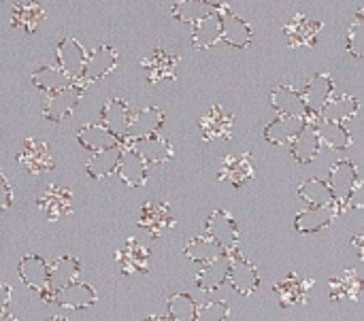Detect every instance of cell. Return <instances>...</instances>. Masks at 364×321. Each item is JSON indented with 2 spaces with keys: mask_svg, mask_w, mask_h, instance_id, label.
I'll use <instances>...</instances> for the list:
<instances>
[{
  "mask_svg": "<svg viewBox=\"0 0 364 321\" xmlns=\"http://www.w3.org/2000/svg\"><path fill=\"white\" fill-rule=\"evenodd\" d=\"M87 55L90 53H85V49L77 38H62L58 45V66L64 68L73 81H79L83 77Z\"/></svg>",
  "mask_w": 364,
  "mask_h": 321,
  "instance_id": "obj_8",
  "label": "cell"
},
{
  "mask_svg": "<svg viewBox=\"0 0 364 321\" xmlns=\"http://www.w3.org/2000/svg\"><path fill=\"white\" fill-rule=\"evenodd\" d=\"M2 290V305H0V315L9 313V305H11V285L9 283H2L0 285Z\"/></svg>",
  "mask_w": 364,
  "mask_h": 321,
  "instance_id": "obj_46",
  "label": "cell"
},
{
  "mask_svg": "<svg viewBox=\"0 0 364 321\" xmlns=\"http://www.w3.org/2000/svg\"><path fill=\"white\" fill-rule=\"evenodd\" d=\"M218 13L222 17V26H224V43L239 47V49H245L254 40L252 26L245 19H241L239 15H235L228 4H220Z\"/></svg>",
  "mask_w": 364,
  "mask_h": 321,
  "instance_id": "obj_7",
  "label": "cell"
},
{
  "mask_svg": "<svg viewBox=\"0 0 364 321\" xmlns=\"http://www.w3.org/2000/svg\"><path fill=\"white\" fill-rule=\"evenodd\" d=\"M299 196L309 207H331V205H335L333 190H331L328 181H322V179H307L305 183H301Z\"/></svg>",
  "mask_w": 364,
  "mask_h": 321,
  "instance_id": "obj_40",
  "label": "cell"
},
{
  "mask_svg": "<svg viewBox=\"0 0 364 321\" xmlns=\"http://www.w3.org/2000/svg\"><path fill=\"white\" fill-rule=\"evenodd\" d=\"M309 126L307 117H288V115H279L277 119H273L267 128H264V138L273 145H286V143H294L296 136Z\"/></svg>",
  "mask_w": 364,
  "mask_h": 321,
  "instance_id": "obj_10",
  "label": "cell"
},
{
  "mask_svg": "<svg viewBox=\"0 0 364 321\" xmlns=\"http://www.w3.org/2000/svg\"><path fill=\"white\" fill-rule=\"evenodd\" d=\"M145 321H175V320H171V317H160V315H156V317H149V320H145Z\"/></svg>",
  "mask_w": 364,
  "mask_h": 321,
  "instance_id": "obj_48",
  "label": "cell"
},
{
  "mask_svg": "<svg viewBox=\"0 0 364 321\" xmlns=\"http://www.w3.org/2000/svg\"><path fill=\"white\" fill-rule=\"evenodd\" d=\"M333 89H335V85H333V79L328 72H318L316 77L309 79V83L303 92L305 102H307V111H309L307 119H316L322 115L324 107L333 98Z\"/></svg>",
  "mask_w": 364,
  "mask_h": 321,
  "instance_id": "obj_4",
  "label": "cell"
},
{
  "mask_svg": "<svg viewBox=\"0 0 364 321\" xmlns=\"http://www.w3.org/2000/svg\"><path fill=\"white\" fill-rule=\"evenodd\" d=\"M115 175L128 187H141V185H145V179H147V162L132 147H128V149H124V156H122V162H119V168Z\"/></svg>",
  "mask_w": 364,
  "mask_h": 321,
  "instance_id": "obj_18",
  "label": "cell"
},
{
  "mask_svg": "<svg viewBox=\"0 0 364 321\" xmlns=\"http://www.w3.org/2000/svg\"><path fill=\"white\" fill-rule=\"evenodd\" d=\"M207 236L220 243L226 251L235 249L239 243V226L226 211H213L207 219Z\"/></svg>",
  "mask_w": 364,
  "mask_h": 321,
  "instance_id": "obj_9",
  "label": "cell"
},
{
  "mask_svg": "<svg viewBox=\"0 0 364 321\" xmlns=\"http://www.w3.org/2000/svg\"><path fill=\"white\" fill-rule=\"evenodd\" d=\"M309 288H311V281H305L301 279L299 275H288L284 281H279L275 285V292L279 296V303L282 307H290V305H296V303H305L307 300V294H309Z\"/></svg>",
  "mask_w": 364,
  "mask_h": 321,
  "instance_id": "obj_37",
  "label": "cell"
},
{
  "mask_svg": "<svg viewBox=\"0 0 364 321\" xmlns=\"http://www.w3.org/2000/svg\"><path fill=\"white\" fill-rule=\"evenodd\" d=\"M173 224L175 222H173L171 209L164 202H147L141 211V217H139V226L143 230H147L154 239L164 234Z\"/></svg>",
  "mask_w": 364,
  "mask_h": 321,
  "instance_id": "obj_16",
  "label": "cell"
},
{
  "mask_svg": "<svg viewBox=\"0 0 364 321\" xmlns=\"http://www.w3.org/2000/svg\"><path fill=\"white\" fill-rule=\"evenodd\" d=\"M232 121L235 117L226 113L220 104H215L207 115L200 117V128H203V138L205 141H230L232 138Z\"/></svg>",
  "mask_w": 364,
  "mask_h": 321,
  "instance_id": "obj_15",
  "label": "cell"
},
{
  "mask_svg": "<svg viewBox=\"0 0 364 321\" xmlns=\"http://www.w3.org/2000/svg\"><path fill=\"white\" fill-rule=\"evenodd\" d=\"M320 147H322V141H320L316 121L309 119V126H307V128L296 136V141L292 143V156H294L301 164H309V162H314V160L318 158Z\"/></svg>",
  "mask_w": 364,
  "mask_h": 321,
  "instance_id": "obj_31",
  "label": "cell"
},
{
  "mask_svg": "<svg viewBox=\"0 0 364 321\" xmlns=\"http://www.w3.org/2000/svg\"><path fill=\"white\" fill-rule=\"evenodd\" d=\"M348 209H364V181H358L352 196H350V202H348Z\"/></svg>",
  "mask_w": 364,
  "mask_h": 321,
  "instance_id": "obj_44",
  "label": "cell"
},
{
  "mask_svg": "<svg viewBox=\"0 0 364 321\" xmlns=\"http://www.w3.org/2000/svg\"><path fill=\"white\" fill-rule=\"evenodd\" d=\"M348 51L354 58H364V6L358 9L356 19L348 30Z\"/></svg>",
  "mask_w": 364,
  "mask_h": 321,
  "instance_id": "obj_42",
  "label": "cell"
},
{
  "mask_svg": "<svg viewBox=\"0 0 364 321\" xmlns=\"http://www.w3.org/2000/svg\"><path fill=\"white\" fill-rule=\"evenodd\" d=\"M168 317L175 321H196L198 309L194 300L186 294H175L168 300Z\"/></svg>",
  "mask_w": 364,
  "mask_h": 321,
  "instance_id": "obj_41",
  "label": "cell"
},
{
  "mask_svg": "<svg viewBox=\"0 0 364 321\" xmlns=\"http://www.w3.org/2000/svg\"><path fill=\"white\" fill-rule=\"evenodd\" d=\"M83 85L81 81H75L73 85H68L66 89H60L55 94H49L45 107H43V115L49 119V121H62L66 119L75 109L77 104L81 102V96H83Z\"/></svg>",
  "mask_w": 364,
  "mask_h": 321,
  "instance_id": "obj_2",
  "label": "cell"
},
{
  "mask_svg": "<svg viewBox=\"0 0 364 321\" xmlns=\"http://www.w3.org/2000/svg\"><path fill=\"white\" fill-rule=\"evenodd\" d=\"M177 64H179V55L168 53L164 49H154V53H149L143 60L149 83H160V81H166V79H175L177 77Z\"/></svg>",
  "mask_w": 364,
  "mask_h": 321,
  "instance_id": "obj_12",
  "label": "cell"
},
{
  "mask_svg": "<svg viewBox=\"0 0 364 321\" xmlns=\"http://www.w3.org/2000/svg\"><path fill=\"white\" fill-rule=\"evenodd\" d=\"M49 321H66L64 317H53V320H49Z\"/></svg>",
  "mask_w": 364,
  "mask_h": 321,
  "instance_id": "obj_50",
  "label": "cell"
},
{
  "mask_svg": "<svg viewBox=\"0 0 364 321\" xmlns=\"http://www.w3.org/2000/svg\"><path fill=\"white\" fill-rule=\"evenodd\" d=\"M0 321H17V320H15V317H13L11 313H4V315L0 317Z\"/></svg>",
  "mask_w": 364,
  "mask_h": 321,
  "instance_id": "obj_49",
  "label": "cell"
},
{
  "mask_svg": "<svg viewBox=\"0 0 364 321\" xmlns=\"http://www.w3.org/2000/svg\"><path fill=\"white\" fill-rule=\"evenodd\" d=\"M117 51L109 45H98L90 55H87V64L83 70V77L79 79L81 83H94L98 79H105L107 75H111L117 66Z\"/></svg>",
  "mask_w": 364,
  "mask_h": 321,
  "instance_id": "obj_6",
  "label": "cell"
},
{
  "mask_svg": "<svg viewBox=\"0 0 364 321\" xmlns=\"http://www.w3.org/2000/svg\"><path fill=\"white\" fill-rule=\"evenodd\" d=\"M45 19V6L43 0H21L15 2L11 9V21L15 28H21L26 32H34L41 21Z\"/></svg>",
  "mask_w": 364,
  "mask_h": 321,
  "instance_id": "obj_21",
  "label": "cell"
},
{
  "mask_svg": "<svg viewBox=\"0 0 364 321\" xmlns=\"http://www.w3.org/2000/svg\"><path fill=\"white\" fill-rule=\"evenodd\" d=\"M130 147L147 162V164H164L173 158V147L158 134L132 141Z\"/></svg>",
  "mask_w": 364,
  "mask_h": 321,
  "instance_id": "obj_27",
  "label": "cell"
},
{
  "mask_svg": "<svg viewBox=\"0 0 364 321\" xmlns=\"http://www.w3.org/2000/svg\"><path fill=\"white\" fill-rule=\"evenodd\" d=\"M337 213H339L337 205L305 209V211H301V213L296 215V219H294V228H296L301 234L318 232V230H322V228L331 226Z\"/></svg>",
  "mask_w": 364,
  "mask_h": 321,
  "instance_id": "obj_19",
  "label": "cell"
},
{
  "mask_svg": "<svg viewBox=\"0 0 364 321\" xmlns=\"http://www.w3.org/2000/svg\"><path fill=\"white\" fill-rule=\"evenodd\" d=\"M32 83L49 94H55L60 89H66L68 85H73L75 81L70 79V75L60 68V66H41L32 72Z\"/></svg>",
  "mask_w": 364,
  "mask_h": 321,
  "instance_id": "obj_34",
  "label": "cell"
},
{
  "mask_svg": "<svg viewBox=\"0 0 364 321\" xmlns=\"http://www.w3.org/2000/svg\"><path fill=\"white\" fill-rule=\"evenodd\" d=\"M122 156H124V147L122 145L105 149V151H98V153L92 156V160L87 162L85 170H87V175L92 179H105V177L117 173Z\"/></svg>",
  "mask_w": 364,
  "mask_h": 321,
  "instance_id": "obj_32",
  "label": "cell"
},
{
  "mask_svg": "<svg viewBox=\"0 0 364 321\" xmlns=\"http://www.w3.org/2000/svg\"><path fill=\"white\" fill-rule=\"evenodd\" d=\"M17 160L21 162V166L30 175H45V173H49L53 168L51 151H49L47 143H43L38 138H26Z\"/></svg>",
  "mask_w": 364,
  "mask_h": 321,
  "instance_id": "obj_5",
  "label": "cell"
},
{
  "mask_svg": "<svg viewBox=\"0 0 364 321\" xmlns=\"http://www.w3.org/2000/svg\"><path fill=\"white\" fill-rule=\"evenodd\" d=\"M352 245L356 247V251H358L360 260H364V230H363V232H360V234H358V236H354Z\"/></svg>",
  "mask_w": 364,
  "mask_h": 321,
  "instance_id": "obj_47",
  "label": "cell"
},
{
  "mask_svg": "<svg viewBox=\"0 0 364 321\" xmlns=\"http://www.w3.org/2000/svg\"><path fill=\"white\" fill-rule=\"evenodd\" d=\"M228 317V305L226 303H209L198 311L196 321H224Z\"/></svg>",
  "mask_w": 364,
  "mask_h": 321,
  "instance_id": "obj_43",
  "label": "cell"
},
{
  "mask_svg": "<svg viewBox=\"0 0 364 321\" xmlns=\"http://www.w3.org/2000/svg\"><path fill=\"white\" fill-rule=\"evenodd\" d=\"M252 177H254V164H252L250 153L228 156L222 164V170H220V179L232 183L235 187H243L245 183L252 181Z\"/></svg>",
  "mask_w": 364,
  "mask_h": 321,
  "instance_id": "obj_23",
  "label": "cell"
},
{
  "mask_svg": "<svg viewBox=\"0 0 364 321\" xmlns=\"http://www.w3.org/2000/svg\"><path fill=\"white\" fill-rule=\"evenodd\" d=\"M230 268H232V258L222 256L209 264H205V268L198 273V288L205 292H215L220 290L226 281H230Z\"/></svg>",
  "mask_w": 364,
  "mask_h": 321,
  "instance_id": "obj_26",
  "label": "cell"
},
{
  "mask_svg": "<svg viewBox=\"0 0 364 321\" xmlns=\"http://www.w3.org/2000/svg\"><path fill=\"white\" fill-rule=\"evenodd\" d=\"M218 6L211 0H177L173 4V17L183 21V23H198L213 15Z\"/></svg>",
  "mask_w": 364,
  "mask_h": 321,
  "instance_id": "obj_35",
  "label": "cell"
},
{
  "mask_svg": "<svg viewBox=\"0 0 364 321\" xmlns=\"http://www.w3.org/2000/svg\"><path fill=\"white\" fill-rule=\"evenodd\" d=\"M322 32V21L296 13L286 26H284V34L288 38L290 47H314L318 43V36Z\"/></svg>",
  "mask_w": 364,
  "mask_h": 321,
  "instance_id": "obj_3",
  "label": "cell"
},
{
  "mask_svg": "<svg viewBox=\"0 0 364 321\" xmlns=\"http://www.w3.org/2000/svg\"><path fill=\"white\" fill-rule=\"evenodd\" d=\"M81 273V266L75 258L64 256L60 258L53 266H51V277H49V290L45 292V298L51 300V296H55V292L64 290L66 285L75 283L77 277Z\"/></svg>",
  "mask_w": 364,
  "mask_h": 321,
  "instance_id": "obj_25",
  "label": "cell"
},
{
  "mask_svg": "<svg viewBox=\"0 0 364 321\" xmlns=\"http://www.w3.org/2000/svg\"><path fill=\"white\" fill-rule=\"evenodd\" d=\"M356 183H358V170H356V166L350 160H341V162H337L331 168L328 185L333 190L335 205H337L339 211L348 209V202H350V196H352Z\"/></svg>",
  "mask_w": 364,
  "mask_h": 321,
  "instance_id": "obj_1",
  "label": "cell"
},
{
  "mask_svg": "<svg viewBox=\"0 0 364 321\" xmlns=\"http://www.w3.org/2000/svg\"><path fill=\"white\" fill-rule=\"evenodd\" d=\"M186 256L192 260V262H203V264H209L222 256H226V249L215 243L211 236H196L192 239L188 245H186Z\"/></svg>",
  "mask_w": 364,
  "mask_h": 321,
  "instance_id": "obj_39",
  "label": "cell"
},
{
  "mask_svg": "<svg viewBox=\"0 0 364 321\" xmlns=\"http://www.w3.org/2000/svg\"><path fill=\"white\" fill-rule=\"evenodd\" d=\"M164 124V113L156 107H147L139 113L132 115V121H130V130H128V138L130 143L132 141H139V138H147V136H154Z\"/></svg>",
  "mask_w": 364,
  "mask_h": 321,
  "instance_id": "obj_22",
  "label": "cell"
},
{
  "mask_svg": "<svg viewBox=\"0 0 364 321\" xmlns=\"http://www.w3.org/2000/svg\"><path fill=\"white\" fill-rule=\"evenodd\" d=\"M19 277L21 281L36 290V292H47L49 290V277H51V268L38 258V256H26L19 262Z\"/></svg>",
  "mask_w": 364,
  "mask_h": 321,
  "instance_id": "obj_20",
  "label": "cell"
},
{
  "mask_svg": "<svg viewBox=\"0 0 364 321\" xmlns=\"http://www.w3.org/2000/svg\"><path fill=\"white\" fill-rule=\"evenodd\" d=\"M0 185H2V211H6L11 207V202H13V190H11L4 175H0Z\"/></svg>",
  "mask_w": 364,
  "mask_h": 321,
  "instance_id": "obj_45",
  "label": "cell"
},
{
  "mask_svg": "<svg viewBox=\"0 0 364 321\" xmlns=\"http://www.w3.org/2000/svg\"><path fill=\"white\" fill-rule=\"evenodd\" d=\"M230 283L239 294L250 296V294H254L258 290L260 277H258V271L254 268V264H250L241 256H235L232 258V268H230Z\"/></svg>",
  "mask_w": 364,
  "mask_h": 321,
  "instance_id": "obj_29",
  "label": "cell"
},
{
  "mask_svg": "<svg viewBox=\"0 0 364 321\" xmlns=\"http://www.w3.org/2000/svg\"><path fill=\"white\" fill-rule=\"evenodd\" d=\"M117 264L124 275H147L149 273V249L139 241L130 239L117 254Z\"/></svg>",
  "mask_w": 364,
  "mask_h": 321,
  "instance_id": "obj_14",
  "label": "cell"
},
{
  "mask_svg": "<svg viewBox=\"0 0 364 321\" xmlns=\"http://www.w3.org/2000/svg\"><path fill=\"white\" fill-rule=\"evenodd\" d=\"M53 300L64 309H85L96 303V290L87 283H70L64 290L55 292Z\"/></svg>",
  "mask_w": 364,
  "mask_h": 321,
  "instance_id": "obj_30",
  "label": "cell"
},
{
  "mask_svg": "<svg viewBox=\"0 0 364 321\" xmlns=\"http://www.w3.org/2000/svg\"><path fill=\"white\" fill-rule=\"evenodd\" d=\"M220 40H224V26H222V17L215 11L213 15H209L207 19L198 21L192 30V43L196 49H209L213 45H218Z\"/></svg>",
  "mask_w": 364,
  "mask_h": 321,
  "instance_id": "obj_28",
  "label": "cell"
},
{
  "mask_svg": "<svg viewBox=\"0 0 364 321\" xmlns=\"http://www.w3.org/2000/svg\"><path fill=\"white\" fill-rule=\"evenodd\" d=\"M130 121H132V113L126 104V100L122 98H109L102 107V124L113 130L117 136H128L130 130Z\"/></svg>",
  "mask_w": 364,
  "mask_h": 321,
  "instance_id": "obj_24",
  "label": "cell"
},
{
  "mask_svg": "<svg viewBox=\"0 0 364 321\" xmlns=\"http://www.w3.org/2000/svg\"><path fill=\"white\" fill-rule=\"evenodd\" d=\"M77 138H79V145H81L83 149H92L94 153L122 145V136H117V134H115L113 130H109L105 124H100V126L94 124V126L81 128L79 134H77Z\"/></svg>",
  "mask_w": 364,
  "mask_h": 321,
  "instance_id": "obj_17",
  "label": "cell"
},
{
  "mask_svg": "<svg viewBox=\"0 0 364 321\" xmlns=\"http://www.w3.org/2000/svg\"><path fill=\"white\" fill-rule=\"evenodd\" d=\"M271 104L279 115H288V117H307L309 115L305 96L292 85H277L271 92Z\"/></svg>",
  "mask_w": 364,
  "mask_h": 321,
  "instance_id": "obj_11",
  "label": "cell"
},
{
  "mask_svg": "<svg viewBox=\"0 0 364 321\" xmlns=\"http://www.w3.org/2000/svg\"><path fill=\"white\" fill-rule=\"evenodd\" d=\"M316 128H318V134H320V141L322 145L335 149V151H346L350 149L352 145V134L348 132V128L343 124H337V121H326L322 117H316Z\"/></svg>",
  "mask_w": 364,
  "mask_h": 321,
  "instance_id": "obj_33",
  "label": "cell"
},
{
  "mask_svg": "<svg viewBox=\"0 0 364 321\" xmlns=\"http://www.w3.org/2000/svg\"><path fill=\"white\" fill-rule=\"evenodd\" d=\"M38 209L45 213L47 219L55 222L62 215L70 213L73 209V192L62 185H49L45 194L38 198Z\"/></svg>",
  "mask_w": 364,
  "mask_h": 321,
  "instance_id": "obj_13",
  "label": "cell"
},
{
  "mask_svg": "<svg viewBox=\"0 0 364 321\" xmlns=\"http://www.w3.org/2000/svg\"><path fill=\"white\" fill-rule=\"evenodd\" d=\"M363 290L364 279L354 271H346L331 281V298L333 300H358Z\"/></svg>",
  "mask_w": 364,
  "mask_h": 321,
  "instance_id": "obj_36",
  "label": "cell"
},
{
  "mask_svg": "<svg viewBox=\"0 0 364 321\" xmlns=\"http://www.w3.org/2000/svg\"><path fill=\"white\" fill-rule=\"evenodd\" d=\"M358 109H360V102L354 98V96H350V94H339V96H333L331 100H328V104L324 107V111H322V119H326V121H337V124H343V121H348L350 117H354L356 113H358Z\"/></svg>",
  "mask_w": 364,
  "mask_h": 321,
  "instance_id": "obj_38",
  "label": "cell"
}]
</instances>
